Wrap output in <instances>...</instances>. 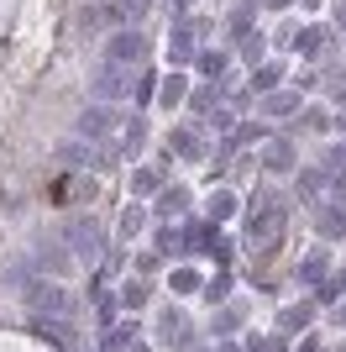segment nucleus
Segmentation results:
<instances>
[{"label": "nucleus", "mask_w": 346, "mask_h": 352, "mask_svg": "<svg viewBox=\"0 0 346 352\" xmlns=\"http://www.w3.org/2000/svg\"><path fill=\"white\" fill-rule=\"evenodd\" d=\"M69 236H73V248H79V258H95V252H100V232H95V221H73Z\"/></svg>", "instance_id": "2"}, {"label": "nucleus", "mask_w": 346, "mask_h": 352, "mask_svg": "<svg viewBox=\"0 0 346 352\" xmlns=\"http://www.w3.org/2000/svg\"><path fill=\"white\" fill-rule=\"evenodd\" d=\"M21 294H27V305H32V310H43V316H63V310H69V294L58 289V284L32 279V284H21Z\"/></svg>", "instance_id": "1"}, {"label": "nucleus", "mask_w": 346, "mask_h": 352, "mask_svg": "<svg viewBox=\"0 0 346 352\" xmlns=\"http://www.w3.org/2000/svg\"><path fill=\"white\" fill-rule=\"evenodd\" d=\"M137 58H142V37H137V32H121L111 43V63H137Z\"/></svg>", "instance_id": "3"}, {"label": "nucleus", "mask_w": 346, "mask_h": 352, "mask_svg": "<svg viewBox=\"0 0 346 352\" xmlns=\"http://www.w3.org/2000/svg\"><path fill=\"white\" fill-rule=\"evenodd\" d=\"M121 6H126V11H142V6H147V0H121Z\"/></svg>", "instance_id": "6"}, {"label": "nucleus", "mask_w": 346, "mask_h": 352, "mask_svg": "<svg viewBox=\"0 0 346 352\" xmlns=\"http://www.w3.org/2000/svg\"><path fill=\"white\" fill-rule=\"evenodd\" d=\"M79 126H84V132H111V116H105V111H89Z\"/></svg>", "instance_id": "5"}, {"label": "nucleus", "mask_w": 346, "mask_h": 352, "mask_svg": "<svg viewBox=\"0 0 346 352\" xmlns=\"http://www.w3.org/2000/svg\"><path fill=\"white\" fill-rule=\"evenodd\" d=\"M95 95H115V100H121V95H126V74L121 69H100V79H95Z\"/></svg>", "instance_id": "4"}]
</instances>
